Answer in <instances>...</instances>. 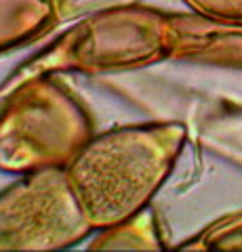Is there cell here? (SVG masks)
Wrapping results in <instances>:
<instances>
[{"label": "cell", "mask_w": 242, "mask_h": 252, "mask_svg": "<svg viewBox=\"0 0 242 252\" xmlns=\"http://www.w3.org/2000/svg\"><path fill=\"white\" fill-rule=\"evenodd\" d=\"M181 124L122 126L93 135L66 164V177L93 229L147 208L183 149Z\"/></svg>", "instance_id": "obj_1"}, {"label": "cell", "mask_w": 242, "mask_h": 252, "mask_svg": "<svg viewBox=\"0 0 242 252\" xmlns=\"http://www.w3.org/2000/svg\"><path fill=\"white\" fill-rule=\"evenodd\" d=\"M93 137L91 120L55 78L36 76L0 112V168L28 175L64 168Z\"/></svg>", "instance_id": "obj_2"}, {"label": "cell", "mask_w": 242, "mask_h": 252, "mask_svg": "<svg viewBox=\"0 0 242 252\" xmlns=\"http://www.w3.org/2000/svg\"><path fill=\"white\" fill-rule=\"evenodd\" d=\"M44 55L49 65L105 72L171 57V15L143 6L104 11L78 23Z\"/></svg>", "instance_id": "obj_3"}, {"label": "cell", "mask_w": 242, "mask_h": 252, "mask_svg": "<svg viewBox=\"0 0 242 252\" xmlns=\"http://www.w3.org/2000/svg\"><path fill=\"white\" fill-rule=\"evenodd\" d=\"M91 229L66 168L28 172L0 193V250H59Z\"/></svg>", "instance_id": "obj_4"}, {"label": "cell", "mask_w": 242, "mask_h": 252, "mask_svg": "<svg viewBox=\"0 0 242 252\" xmlns=\"http://www.w3.org/2000/svg\"><path fill=\"white\" fill-rule=\"evenodd\" d=\"M53 19V0H0V51L40 36Z\"/></svg>", "instance_id": "obj_5"}, {"label": "cell", "mask_w": 242, "mask_h": 252, "mask_svg": "<svg viewBox=\"0 0 242 252\" xmlns=\"http://www.w3.org/2000/svg\"><path fill=\"white\" fill-rule=\"evenodd\" d=\"M99 250H158L162 248L154 217L147 210L131 217L122 223L104 229V235L95 240Z\"/></svg>", "instance_id": "obj_6"}, {"label": "cell", "mask_w": 242, "mask_h": 252, "mask_svg": "<svg viewBox=\"0 0 242 252\" xmlns=\"http://www.w3.org/2000/svg\"><path fill=\"white\" fill-rule=\"evenodd\" d=\"M185 248L196 250H242V215L225 217L200 233L196 242Z\"/></svg>", "instance_id": "obj_7"}, {"label": "cell", "mask_w": 242, "mask_h": 252, "mask_svg": "<svg viewBox=\"0 0 242 252\" xmlns=\"http://www.w3.org/2000/svg\"><path fill=\"white\" fill-rule=\"evenodd\" d=\"M190 9L207 19L242 26V0H185Z\"/></svg>", "instance_id": "obj_8"}]
</instances>
